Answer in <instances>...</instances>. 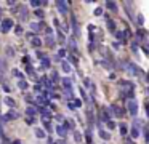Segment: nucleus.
Listing matches in <instances>:
<instances>
[{
	"mask_svg": "<svg viewBox=\"0 0 149 144\" xmlns=\"http://www.w3.org/2000/svg\"><path fill=\"white\" fill-rule=\"evenodd\" d=\"M120 88H122V91L125 93V95L132 96V91H133V83H130V82H125V80H122V82H120Z\"/></svg>",
	"mask_w": 149,
	"mask_h": 144,
	"instance_id": "nucleus-1",
	"label": "nucleus"
},
{
	"mask_svg": "<svg viewBox=\"0 0 149 144\" xmlns=\"http://www.w3.org/2000/svg\"><path fill=\"white\" fill-rule=\"evenodd\" d=\"M127 109H128V112L132 115H136L138 114V102H136L135 99H130L128 104H127Z\"/></svg>",
	"mask_w": 149,
	"mask_h": 144,
	"instance_id": "nucleus-2",
	"label": "nucleus"
},
{
	"mask_svg": "<svg viewBox=\"0 0 149 144\" xmlns=\"http://www.w3.org/2000/svg\"><path fill=\"white\" fill-rule=\"evenodd\" d=\"M13 26H15L13 19H3V21H2V32H8Z\"/></svg>",
	"mask_w": 149,
	"mask_h": 144,
	"instance_id": "nucleus-3",
	"label": "nucleus"
},
{
	"mask_svg": "<svg viewBox=\"0 0 149 144\" xmlns=\"http://www.w3.org/2000/svg\"><path fill=\"white\" fill-rule=\"evenodd\" d=\"M56 6H58V10L61 13H68V6H69V3L68 2H64V0H58L56 2Z\"/></svg>",
	"mask_w": 149,
	"mask_h": 144,
	"instance_id": "nucleus-4",
	"label": "nucleus"
},
{
	"mask_svg": "<svg viewBox=\"0 0 149 144\" xmlns=\"http://www.w3.org/2000/svg\"><path fill=\"white\" fill-rule=\"evenodd\" d=\"M40 82H42V85L45 86V88H48V90H53V88H55L53 82H52L50 79H47V77H42V80H40Z\"/></svg>",
	"mask_w": 149,
	"mask_h": 144,
	"instance_id": "nucleus-5",
	"label": "nucleus"
},
{
	"mask_svg": "<svg viewBox=\"0 0 149 144\" xmlns=\"http://www.w3.org/2000/svg\"><path fill=\"white\" fill-rule=\"evenodd\" d=\"M19 8H21V10L18 11V13H19V18L23 19V21H26V19H27V10H26V6H23V5H21Z\"/></svg>",
	"mask_w": 149,
	"mask_h": 144,
	"instance_id": "nucleus-6",
	"label": "nucleus"
},
{
	"mask_svg": "<svg viewBox=\"0 0 149 144\" xmlns=\"http://www.w3.org/2000/svg\"><path fill=\"white\" fill-rule=\"evenodd\" d=\"M111 109H112V111H114V114H116L117 117H122V115H123L122 109H120V107H119V106H117V104H112V106H111Z\"/></svg>",
	"mask_w": 149,
	"mask_h": 144,
	"instance_id": "nucleus-7",
	"label": "nucleus"
},
{
	"mask_svg": "<svg viewBox=\"0 0 149 144\" xmlns=\"http://www.w3.org/2000/svg\"><path fill=\"white\" fill-rule=\"evenodd\" d=\"M56 133H58V136H61V138H64L66 136V133H68V130H66L63 125H59V127H56Z\"/></svg>",
	"mask_w": 149,
	"mask_h": 144,
	"instance_id": "nucleus-8",
	"label": "nucleus"
},
{
	"mask_svg": "<svg viewBox=\"0 0 149 144\" xmlns=\"http://www.w3.org/2000/svg\"><path fill=\"white\" fill-rule=\"evenodd\" d=\"M61 67H63V70H64L66 74H69L72 70V67H71V64L68 63V61H61Z\"/></svg>",
	"mask_w": 149,
	"mask_h": 144,
	"instance_id": "nucleus-9",
	"label": "nucleus"
},
{
	"mask_svg": "<svg viewBox=\"0 0 149 144\" xmlns=\"http://www.w3.org/2000/svg\"><path fill=\"white\" fill-rule=\"evenodd\" d=\"M37 111H39V109H37V106H29V107L26 109L27 115H36V114H37Z\"/></svg>",
	"mask_w": 149,
	"mask_h": 144,
	"instance_id": "nucleus-10",
	"label": "nucleus"
},
{
	"mask_svg": "<svg viewBox=\"0 0 149 144\" xmlns=\"http://www.w3.org/2000/svg\"><path fill=\"white\" fill-rule=\"evenodd\" d=\"M106 8H109L111 11H117V3L116 2H106Z\"/></svg>",
	"mask_w": 149,
	"mask_h": 144,
	"instance_id": "nucleus-11",
	"label": "nucleus"
},
{
	"mask_svg": "<svg viewBox=\"0 0 149 144\" xmlns=\"http://www.w3.org/2000/svg\"><path fill=\"white\" fill-rule=\"evenodd\" d=\"M31 43H32V47H42V40L39 37H32L31 38Z\"/></svg>",
	"mask_w": 149,
	"mask_h": 144,
	"instance_id": "nucleus-12",
	"label": "nucleus"
},
{
	"mask_svg": "<svg viewBox=\"0 0 149 144\" xmlns=\"http://www.w3.org/2000/svg\"><path fill=\"white\" fill-rule=\"evenodd\" d=\"M34 133H36V136H37V138H45V136H47L45 131H43L42 128H34Z\"/></svg>",
	"mask_w": 149,
	"mask_h": 144,
	"instance_id": "nucleus-13",
	"label": "nucleus"
},
{
	"mask_svg": "<svg viewBox=\"0 0 149 144\" xmlns=\"http://www.w3.org/2000/svg\"><path fill=\"white\" fill-rule=\"evenodd\" d=\"M63 83H64V88H66V91H71V86H72V82H71V79H63Z\"/></svg>",
	"mask_w": 149,
	"mask_h": 144,
	"instance_id": "nucleus-14",
	"label": "nucleus"
},
{
	"mask_svg": "<svg viewBox=\"0 0 149 144\" xmlns=\"http://www.w3.org/2000/svg\"><path fill=\"white\" fill-rule=\"evenodd\" d=\"M5 104L10 106V107H15V106H16V102H15L11 98H8V96H7V98H5Z\"/></svg>",
	"mask_w": 149,
	"mask_h": 144,
	"instance_id": "nucleus-15",
	"label": "nucleus"
},
{
	"mask_svg": "<svg viewBox=\"0 0 149 144\" xmlns=\"http://www.w3.org/2000/svg\"><path fill=\"white\" fill-rule=\"evenodd\" d=\"M18 86H19L21 90H27V86H29V85H27V82H26V80H19Z\"/></svg>",
	"mask_w": 149,
	"mask_h": 144,
	"instance_id": "nucleus-16",
	"label": "nucleus"
},
{
	"mask_svg": "<svg viewBox=\"0 0 149 144\" xmlns=\"http://www.w3.org/2000/svg\"><path fill=\"white\" fill-rule=\"evenodd\" d=\"M69 48L77 50V42H75V38H71V40H69Z\"/></svg>",
	"mask_w": 149,
	"mask_h": 144,
	"instance_id": "nucleus-17",
	"label": "nucleus"
},
{
	"mask_svg": "<svg viewBox=\"0 0 149 144\" xmlns=\"http://www.w3.org/2000/svg\"><path fill=\"white\" fill-rule=\"evenodd\" d=\"M36 101H37V104H47V99L43 98V96H40V95L36 98Z\"/></svg>",
	"mask_w": 149,
	"mask_h": 144,
	"instance_id": "nucleus-18",
	"label": "nucleus"
},
{
	"mask_svg": "<svg viewBox=\"0 0 149 144\" xmlns=\"http://www.w3.org/2000/svg\"><path fill=\"white\" fill-rule=\"evenodd\" d=\"M0 70H7V61L0 58Z\"/></svg>",
	"mask_w": 149,
	"mask_h": 144,
	"instance_id": "nucleus-19",
	"label": "nucleus"
},
{
	"mask_svg": "<svg viewBox=\"0 0 149 144\" xmlns=\"http://www.w3.org/2000/svg\"><path fill=\"white\" fill-rule=\"evenodd\" d=\"M100 134H101V138H103V139H109V133H107V131H104V130H101L100 131Z\"/></svg>",
	"mask_w": 149,
	"mask_h": 144,
	"instance_id": "nucleus-20",
	"label": "nucleus"
},
{
	"mask_svg": "<svg viewBox=\"0 0 149 144\" xmlns=\"http://www.w3.org/2000/svg\"><path fill=\"white\" fill-rule=\"evenodd\" d=\"M74 139L77 141V143H80V141H82V134L79 133V131H74Z\"/></svg>",
	"mask_w": 149,
	"mask_h": 144,
	"instance_id": "nucleus-21",
	"label": "nucleus"
},
{
	"mask_svg": "<svg viewBox=\"0 0 149 144\" xmlns=\"http://www.w3.org/2000/svg\"><path fill=\"white\" fill-rule=\"evenodd\" d=\"M132 136L133 138H138L139 136V130H138V128H132Z\"/></svg>",
	"mask_w": 149,
	"mask_h": 144,
	"instance_id": "nucleus-22",
	"label": "nucleus"
},
{
	"mask_svg": "<svg viewBox=\"0 0 149 144\" xmlns=\"http://www.w3.org/2000/svg\"><path fill=\"white\" fill-rule=\"evenodd\" d=\"M50 79H52V80H53V82H58V74H56V72H55V70H53V72H52V74H50Z\"/></svg>",
	"mask_w": 149,
	"mask_h": 144,
	"instance_id": "nucleus-23",
	"label": "nucleus"
},
{
	"mask_svg": "<svg viewBox=\"0 0 149 144\" xmlns=\"http://www.w3.org/2000/svg\"><path fill=\"white\" fill-rule=\"evenodd\" d=\"M42 64H43L45 67H48V66H50V59H48V58L43 56V58H42Z\"/></svg>",
	"mask_w": 149,
	"mask_h": 144,
	"instance_id": "nucleus-24",
	"label": "nucleus"
},
{
	"mask_svg": "<svg viewBox=\"0 0 149 144\" xmlns=\"http://www.w3.org/2000/svg\"><path fill=\"white\" fill-rule=\"evenodd\" d=\"M31 29H32V31H39V29H40V24H37V22H32V24H31Z\"/></svg>",
	"mask_w": 149,
	"mask_h": 144,
	"instance_id": "nucleus-25",
	"label": "nucleus"
},
{
	"mask_svg": "<svg viewBox=\"0 0 149 144\" xmlns=\"http://www.w3.org/2000/svg\"><path fill=\"white\" fill-rule=\"evenodd\" d=\"M47 43H48L50 47H53V45H55V40H53V37H50V35H48V37H47Z\"/></svg>",
	"mask_w": 149,
	"mask_h": 144,
	"instance_id": "nucleus-26",
	"label": "nucleus"
},
{
	"mask_svg": "<svg viewBox=\"0 0 149 144\" xmlns=\"http://www.w3.org/2000/svg\"><path fill=\"white\" fill-rule=\"evenodd\" d=\"M120 133H122V136H125V134H127V127H125V125H120Z\"/></svg>",
	"mask_w": 149,
	"mask_h": 144,
	"instance_id": "nucleus-27",
	"label": "nucleus"
},
{
	"mask_svg": "<svg viewBox=\"0 0 149 144\" xmlns=\"http://www.w3.org/2000/svg\"><path fill=\"white\" fill-rule=\"evenodd\" d=\"M138 24H139V26L144 24V18H143V15H138Z\"/></svg>",
	"mask_w": 149,
	"mask_h": 144,
	"instance_id": "nucleus-28",
	"label": "nucleus"
},
{
	"mask_svg": "<svg viewBox=\"0 0 149 144\" xmlns=\"http://www.w3.org/2000/svg\"><path fill=\"white\" fill-rule=\"evenodd\" d=\"M117 37H119V40H125V37H127V35L123 34V32H117Z\"/></svg>",
	"mask_w": 149,
	"mask_h": 144,
	"instance_id": "nucleus-29",
	"label": "nucleus"
},
{
	"mask_svg": "<svg viewBox=\"0 0 149 144\" xmlns=\"http://www.w3.org/2000/svg\"><path fill=\"white\" fill-rule=\"evenodd\" d=\"M95 15L96 16H100V15H103V8H100V6H98L96 10H95Z\"/></svg>",
	"mask_w": 149,
	"mask_h": 144,
	"instance_id": "nucleus-30",
	"label": "nucleus"
},
{
	"mask_svg": "<svg viewBox=\"0 0 149 144\" xmlns=\"http://www.w3.org/2000/svg\"><path fill=\"white\" fill-rule=\"evenodd\" d=\"M31 5H32V6H40V5H42V2H37V0H32V2H31Z\"/></svg>",
	"mask_w": 149,
	"mask_h": 144,
	"instance_id": "nucleus-31",
	"label": "nucleus"
},
{
	"mask_svg": "<svg viewBox=\"0 0 149 144\" xmlns=\"http://www.w3.org/2000/svg\"><path fill=\"white\" fill-rule=\"evenodd\" d=\"M64 56H66V51L64 50H59L58 51V58H64Z\"/></svg>",
	"mask_w": 149,
	"mask_h": 144,
	"instance_id": "nucleus-32",
	"label": "nucleus"
},
{
	"mask_svg": "<svg viewBox=\"0 0 149 144\" xmlns=\"http://www.w3.org/2000/svg\"><path fill=\"white\" fill-rule=\"evenodd\" d=\"M107 127H109V128H111V130H112V128H114V127H116V123H114V122H112V120H107Z\"/></svg>",
	"mask_w": 149,
	"mask_h": 144,
	"instance_id": "nucleus-33",
	"label": "nucleus"
},
{
	"mask_svg": "<svg viewBox=\"0 0 149 144\" xmlns=\"http://www.w3.org/2000/svg\"><path fill=\"white\" fill-rule=\"evenodd\" d=\"M13 74H15V75H16V77H21V79H23V74H21V72H19V70H18V69H15V70H13Z\"/></svg>",
	"mask_w": 149,
	"mask_h": 144,
	"instance_id": "nucleus-34",
	"label": "nucleus"
},
{
	"mask_svg": "<svg viewBox=\"0 0 149 144\" xmlns=\"http://www.w3.org/2000/svg\"><path fill=\"white\" fill-rule=\"evenodd\" d=\"M107 26H109V29H114V27H116V24H114L111 19H107Z\"/></svg>",
	"mask_w": 149,
	"mask_h": 144,
	"instance_id": "nucleus-35",
	"label": "nucleus"
},
{
	"mask_svg": "<svg viewBox=\"0 0 149 144\" xmlns=\"http://www.w3.org/2000/svg\"><path fill=\"white\" fill-rule=\"evenodd\" d=\"M15 31H16V34L19 35L21 32H23V29H21V26H16V27H15Z\"/></svg>",
	"mask_w": 149,
	"mask_h": 144,
	"instance_id": "nucleus-36",
	"label": "nucleus"
},
{
	"mask_svg": "<svg viewBox=\"0 0 149 144\" xmlns=\"http://www.w3.org/2000/svg\"><path fill=\"white\" fill-rule=\"evenodd\" d=\"M58 38H59V42H64V35H63V32L58 34Z\"/></svg>",
	"mask_w": 149,
	"mask_h": 144,
	"instance_id": "nucleus-37",
	"label": "nucleus"
},
{
	"mask_svg": "<svg viewBox=\"0 0 149 144\" xmlns=\"http://www.w3.org/2000/svg\"><path fill=\"white\" fill-rule=\"evenodd\" d=\"M7 54H10V56H13V50H11V48H7Z\"/></svg>",
	"mask_w": 149,
	"mask_h": 144,
	"instance_id": "nucleus-38",
	"label": "nucleus"
},
{
	"mask_svg": "<svg viewBox=\"0 0 149 144\" xmlns=\"http://www.w3.org/2000/svg\"><path fill=\"white\" fill-rule=\"evenodd\" d=\"M7 3H8V5H10V6H15V2H13V0H8Z\"/></svg>",
	"mask_w": 149,
	"mask_h": 144,
	"instance_id": "nucleus-39",
	"label": "nucleus"
},
{
	"mask_svg": "<svg viewBox=\"0 0 149 144\" xmlns=\"http://www.w3.org/2000/svg\"><path fill=\"white\" fill-rule=\"evenodd\" d=\"M3 143V138H2V134H0V144Z\"/></svg>",
	"mask_w": 149,
	"mask_h": 144,
	"instance_id": "nucleus-40",
	"label": "nucleus"
},
{
	"mask_svg": "<svg viewBox=\"0 0 149 144\" xmlns=\"http://www.w3.org/2000/svg\"><path fill=\"white\" fill-rule=\"evenodd\" d=\"M13 144H21V143H19V141H13Z\"/></svg>",
	"mask_w": 149,
	"mask_h": 144,
	"instance_id": "nucleus-41",
	"label": "nucleus"
},
{
	"mask_svg": "<svg viewBox=\"0 0 149 144\" xmlns=\"http://www.w3.org/2000/svg\"><path fill=\"white\" fill-rule=\"evenodd\" d=\"M127 144H133V143H132V141H127Z\"/></svg>",
	"mask_w": 149,
	"mask_h": 144,
	"instance_id": "nucleus-42",
	"label": "nucleus"
},
{
	"mask_svg": "<svg viewBox=\"0 0 149 144\" xmlns=\"http://www.w3.org/2000/svg\"><path fill=\"white\" fill-rule=\"evenodd\" d=\"M0 11H2V8H0Z\"/></svg>",
	"mask_w": 149,
	"mask_h": 144,
	"instance_id": "nucleus-43",
	"label": "nucleus"
}]
</instances>
